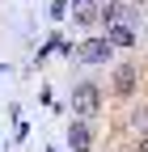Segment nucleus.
<instances>
[{"label": "nucleus", "mask_w": 148, "mask_h": 152, "mask_svg": "<svg viewBox=\"0 0 148 152\" xmlns=\"http://www.w3.org/2000/svg\"><path fill=\"white\" fill-rule=\"evenodd\" d=\"M72 114L76 118H89V123L102 114V85L97 80H76L72 85Z\"/></svg>", "instance_id": "nucleus-1"}, {"label": "nucleus", "mask_w": 148, "mask_h": 152, "mask_svg": "<svg viewBox=\"0 0 148 152\" xmlns=\"http://www.w3.org/2000/svg\"><path fill=\"white\" fill-rule=\"evenodd\" d=\"M72 55H76L81 64H106L110 55H114V47H110V38L102 34V38H85V42L72 51Z\"/></svg>", "instance_id": "nucleus-2"}, {"label": "nucleus", "mask_w": 148, "mask_h": 152, "mask_svg": "<svg viewBox=\"0 0 148 152\" xmlns=\"http://www.w3.org/2000/svg\"><path fill=\"white\" fill-rule=\"evenodd\" d=\"M68 148L72 152H93V123L89 118H72L68 123Z\"/></svg>", "instance_id": "nucleus-3"}, {"label": "nucleus", "mask_w": 148, "mask_h": 152, "mask_svg": "<svg viewBox=\"0 0 148 152\" xmlns=\"http://www.w3.org/2000/svg\"><path fill=\"white\" fill-rule=\"evenodd\" d=\"M68 13H72V21L81 30L97 26V0H68Z\"/></svg>", "instance_id": "nucleus-4"}, {"label": "nucleus", "mask_w": 148, "mask_h": 152, "mask_svg": "<svg viewBox=\"0 0 148 152\" xmlns=\"http://www.w3.org/2000/svg\"><path fill=\"white\" fill-rule=\"evenodd\" d=\"M106 38H110V47H136V26H127V21H110L106 26Z\"/></svg>", "instance_id": "nucleus-5"}, {"label": "nucleus", "mask_w": 148, "mask_h": 152, "mask_svg": "<svg viewBox=\"0 0 148 152\" xmlns=\"http://www.w3.org/2000/svg\"><path fill=\"white\" fill-rule=\"evenodd\" d=\"M136 64H123V68H114V93H119V97H131V93H136Z\"/></svg>", "instance_id": "nucleus-6"}, {"label": "nucleus", "mask_w": 148, "mask_h": 152, "mask_svg": "<svg viewBox=\"0 0 148 152\" xmlns=\"http://www.w3.org/2000/svg\"><path fill=\"white\" fill-rule=\"evenodd\" d=\"M131 127L140 131V135H148V106H140V110L131 114Z\"/></svg>", "instance_id": "nucleus-7"}, {"label": "nucleus", "mask_w": 148, "mask_h": 152, "mask_svg": "<svg viewBox=\"0 0 148 152\" xmlns=\"http://www.w3.org/2000/svg\"><path fill=\"white\" fill-rule=\"evenodd\" d=\"M51 17H55V21H64V17H68V0H55V4H51Z\"/></svg>", "instance_id": "nucleus-8"}, {"label": "nucleus", "mask_w": 148, "mask_h": 152, "mask_svg": "<svg viewBox=\"0 0 148 152\" xmlns=\"http://www.w3.org/2000/svg\"><path fill=\"white\" fill-rule=\"evenodd\" d=\"M131 152H148V135H140V140H136V148H131Z\"/></svg>", "instance_id": "nucleus-9"}, {"label": "nucleus", "mask_w": 148, "mask_h": 152, "mask_svg": "<svg viewBox=\"0 0 148 152\" xmlns=\"http://www.w3.org/2000/svg\"><path fill=\"white\" fill-rule=\"evenodd\" d=\"M51 152H59V148H51Z\"/></svg>", "instance_id": "nucleus-10"}]
</instances>
